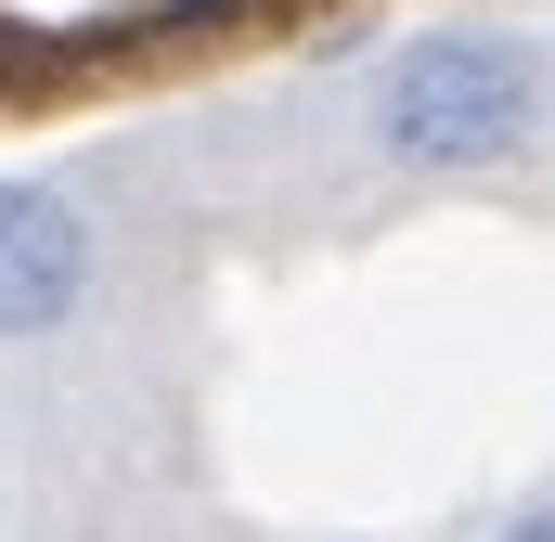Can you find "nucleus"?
<instances>
[{
  "label": "nucleus",
  "instance_id": "nucleus-1",
  "mask_svg": "<svg viewBox=\"0 0 555 542\" xmlns=\"http://www.w3.org/2000/svg\"><path fill=\"white\" fill-rule=\"evenodd\" d=\"M362 117H375V155L388 168H414V181H478V168H517L555 117V65L517 39V26H414L388 65H375V91H362Z\"/></svg>",
  "mask_w": 555,
  "mask_h": 542
},
{
  "label": "nucleus",
  "instance_id": "nucleus-2",
  "mask_svg": "<svg viewBox=\"0 0 555 542\" xmlns=\"http://www.w3.org/2000/svg\"><path fill=\"white\" fill-rule=\"evenodd\" d=\"M104 284V246H91V207L65 181H0V349L26 336H65Z\"/></svg>",
  "mask_w": 555,
  "mask_h": 542
},
{
  "label": "nucleus",
  "instance_id": "nucleus-3",
  "mask_svg": "<svg viewBox=\"0 0 555 542\" xmlns=\"http://www.w3.org/2000/svg\"><path fill=\"white\" fill-rule=\"evenodd\" d=\"M491 542H555V491H543V504H517V517H504Z\"/></svg>",
  "mask_w": 555,
  "mask_h": 542
}]
</instances>
